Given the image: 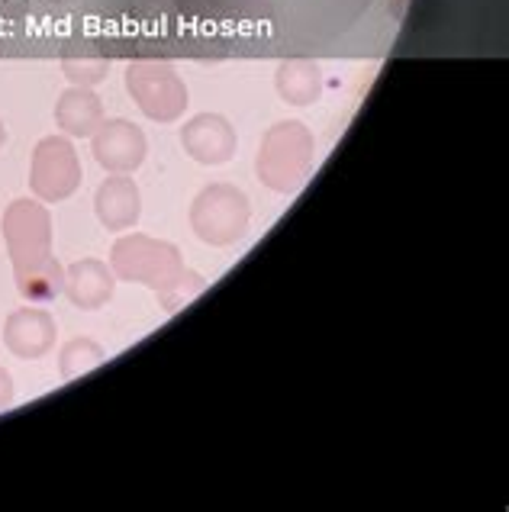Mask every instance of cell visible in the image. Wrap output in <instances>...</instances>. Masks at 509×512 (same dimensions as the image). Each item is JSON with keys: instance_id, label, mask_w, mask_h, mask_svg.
Returning a JSON list of instances; mask_svg holds the SVG:
<instances>
[{"instance_id": "cell-1", "label": "cell", "mask_w": 509, "mask_h": 512, "mask_svg": "<svg viewBox=\"0 0 509 512\" xmlns=\"http://www.w3.org/2000/svg\"><path fill=\"white\" fill-rule=\"evenodd\" d=\"M7 255L13 261L17 294L26 303H52L62 297L65 268L52 252V213L42 200H13L0 219Z\"/></svg>"}, {"instance_id": "cell-2", "label": "cell", "mask_w": 509, "mask_h": 512, "mask_svg": "<svg viewBox=\"0 0 509 512\" xmlns=\"http://www.w3.org/2000/svg\"><path fill=\"white\" fill-rule=\"evenodd\" d=\"M110 268L120 281H133L152 287L158 300H162L165 313H178L194 297L203 294L207 281L184 268V255L174 242L152 239L133 232V236H120L110 248Z\"/></svg>"}, {"instance_id": "cell-3", "label": "cell", "mask_w": 509, "mask_h": 512, "mask_svg": "<svg viewBox=\"0 0 509 512\" xmlns=\"http://www.w3.org/2000/svg\"><path fill=\"white\" fill-rule=\"evenodd\" d=\"M316 162V139L307 123L281 120L274 123L255 158V174L274 194H294L303 187Z\"/></svg>"}, {"instance_id": "cell-4", "label": "cell", "mask_w": 509, "mask_h": 512, "mask_svg": "<svg viewBox=\"0 0 509 512\" xmlns=\"http://www.w3.org/2000/svg\"><path fill=\"white\" fill-rule=\"evenodd\" d=\"M252 223V203L236 184H210L191 203V229L210 248L236 245Z\"/></svg>"}, {"instance_id": "cell-5", "label": "cell", "mask_w": 509, "mask_h": 512, "mask_svg": "<svg viewBox=\"0 0 509 512\" xmlns=\"http://www.w3.org/2000/svg\"><path fill=\"white\" fill-rule=\"evenodd\" d=\"M126 94L136 100V107L155 123H174L187 110V84L168 62L139 58L126 65Z\"/></svg>"}, {"instance_id": "cell-6", "label": "cell", "mask_w": 509, "mask_h": 512, "mask_svg": "<svg viewBox=\"0 0 509 512\" xmlns=\"http://www.w3.org/2000/svg\"><path fill=\"white\" fill-rule=\"evenodd\" d=\"M81 158L68 136H46L36 142L29 162V187L42 203L68 200L81 187Z\"/></svg>"}, {"instance_id": "cell-7", "label": "cell", "mask_w": 509, "mask_h": 512, "mask_svg": "<svg viewBox=\"0 0 509 512\" xmlns=\"http://www.w3.org/2000/svg\"><path fill=\"white\" fill-rule=\"evenodd\" d=\"M91 152L107 174H133L142 168L149 142L145 133L129 120H104L91 136Z\"/></svg>"}, {"instance_id": "cell-8", "label": "cell", "mask_w": 509, "mask_h": 512, "mask_svg": "<svg viewBox=\"0 0 509 512\" xmlns=\"http://www.w3.org/2000/svg\"><path fill=\"white\" fill-rule=\"evenodd\" d=\"M181 145L184 152L194 158L197 165H226L239 149V136L236 126H232L226 116L220 113H197L184 123L181 129Z\"/></svg>"}, {"instance_id": "cell-9", "label": "cell", "mask_w": 509, "mask_h": 512, "mask_svg": "<svg viewBox=\"0 0 509 512\" xmlns=\"http://www.w3.org/2000/svg\"><path fill=\"white\" fill-rule=\"evenodd\" d=\"M55 339H58L55 316L39 310V303L20 306V310H13L4 323V345L10 355H17L23 361H36L42 355H49L55 348Z\"/></svg>"}, {"instance_id": "cell-10", "label": "cell", "mask_w": 509, "mask_h": 512, "mask_svg": "<svg viewBox=\"0 0 509 512\" xmlns=\"http://www.w3.org/2000/svg\"><path fill=\"white\" fill-rule=\"evenodd\" d=\"M94 213L110 232H129L142 216V194L133 174H110L94 194Z\"/></svg>"}, {"instance_id": "cell-11", "label": "cell", "mask_w": 509, "mask_h": 512, "mask_svg": "<svg viewBox=\"0 0 509 512\" xmlns=\"http://www.w3.org/2000/svg\"><path fill=\"white\" fill-rule=\"evenodd\" d=\"M62 294L78 310L94 313L100 306H107L116 294V274L107 261L100 258H81L71 268H65V287Z\"/></svg>"}, {"instance_id": "cell-12", "label": "cell", "mask_w": 509, "mask_h": 512, "mask_svg": "<svg viewBox=\"0 0 509 512\" xmlns=\"http://www.w3.org/2000/svg\"><path fill=\"white\" fill-rule=\"evenodd\" d=\"M104 120H107L104 100L94 94V87L71 84L55 104V126L62 129L68 139H91Z\"/></svg>"}, {"instance_id": "cell-13", "label": "cell", "mask_w": 509, "mask_h": 512, "mask_svg": "<svg viewBox=\"0 0 509 512\" xmlns=\"http://www.w3.org/2000/svg\"><path fill=\"white\" fill-rule=\"evenodd\" d=\"M323 87H326L323 68L313 58L303 55L284 58L278 71H274V91L290 107H313L323 97Z\"/></svg>"}, {"instance_id": "cell-14", "label": "cell", "mask_w": 509, "mask_h": 512, "mask_svg": "<svg viewBox=\"0 0 509 512\" xmlns=\"http://www.w3.org/2000/svg\"><path fill=\"white\" fill-rule=\"evenodd\" d=\"M104 361H107V351L100 348V342H94L91 335H75V339H68L62 351H58V377H62L65 384H71V380L100 368Z\"/></svg>"}, {"instance_id": "cell-15", "label": "cell", "mask_w": 509, "mask_h": 512, "mask_svg": "<svg viewBox=\"0 0 509 512\" xmlns=\"http://www.w3.org/2000/svg\"><path fill=\"white\" fill-rule=\"evenodd\" d=\"M62 75L75 87H97L110 75V58L100 55H65L62 58Z\"/></svg>"}, {"instance_id": "cell-16", "label": "cell", "mask_w": 509, "mask_h": 512, "mask_svg": "<svg viewBox=\"0 0 509 512\" xmlns=\"http://www.w3.org/2000/svg\"><path fill=\"white\" fill-rule=\"evenodd\" d=\"M13 403V377L7 368H0V413Z\"/></svg>"}, {"instance_id": "cell-17", "label": "cell", "mask_w": 509, "mask_h": 512, "mask_svg": "<svg viewBox=\"0 0 509 512\" xmlns=\"http://www.w3.org/2000/svg\"><path fill=\"white\" fill-rule=\"evenodd\" d=\"M7 145V126H4V120H0V149Z\"/></svg>"}]
</instances>
